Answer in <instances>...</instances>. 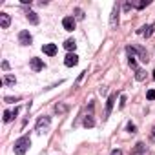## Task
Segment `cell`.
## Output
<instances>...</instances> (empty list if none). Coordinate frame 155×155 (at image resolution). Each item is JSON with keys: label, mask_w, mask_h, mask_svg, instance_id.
Masks as SVG:
<instances>
[{"label": "cell", "mask_w": 155, "mask_h": 155, "mask_svg": "<svg viewBox=\"0 0 155 155\" xmlns=\"http://www.w3.org/2000/svg\"><path fill=\"white\" fill-rule=\"evenodd\" d=\"M29 146H31L29 135H22V137H18V139L15 140L13 151H15V155H26V151L29 150Z\"/></svg>", "instance_id": "obj_1"}, {"label": "cell", "mask_w": 155, "mask_h": 155, "mask_svg": "<svg viewBox=\"0 0 155 155\" xmlns=\"http://www.w3.org/2000/svg\"><path fill=\"white\" fill-rule=\"evenodd\" d=\"M88 108H90V111L84 115L82 126H84V128H93V126H95V119H93V108H95V104H93V101L90 102V106H88Z\"/></svg>", "instance_id": "obj_2"}, {"label": "cell", "mask_w": 155, "mask_h": 155, "mask_svg": "<svg viewBox=\"0 0 155 155\" xmlns=\"http://www.w3.org/2000/svg\"><path fill=\"white\" fill-rule=\"evenodd\" d=\"M49 124H51V117H48V115H42V117H38V119H37L35 131H38V133H44V130H46Z\"/></svg>", "instance_id": "obj_3"}, {"label": "cell", "mask_w": 155, "mask_h": 155, "mask_svg": "<svg viewBox=\"0 0 155 155\" xmlns=\"http://www.w3.org/2000/svg\"><path fill=\"white\" fill-rule=\"evenodd\" d=\"M119 13H120V6H119V2H117V4H113L111 17H110V28H111V29H117V26H119Z\"/></svg>", "instance_id": "obj_4"}, {"label": "cell", "mask_w": 155, "mask_h": 155, "mask_svg": "<svg viewBox=\"0 0 155 155\" xmlns=\"http://www.w3.org/2000/svg\"><path fill=\"white\" fill-rule=\"evenodd\" d=\"M115 101H117V93H111V95L108 97V101H106V111H104L102 120H108V119H110L111 110H113V106H115Z\"/></svg>", "instance_id": "obj_5"}, {"label": "cell", "mask_w": 155, "mask_h": 155, "mask_svg": "<svg viewBox=\"0 0 155 155\" xmlns=\"http://www.w3.org/2000/svg\"><path fill=\"white\" fill-rule=\"evenodd\" d=\"M29 66H31V69H33L35 73H38V71H42V69L46 68L44 60L38 58V57H31V58H29Z\"/></svg>", "instance_id": "obj_6"}, {"label": "cell", "mask_w": 155, "mask_h": 155, "mask_svg": "<svg viewBox=\"0 0 155 155\" xmlns=\"http://www.w3.org/2000/svg\"><path fill=\"white\" fill-rule=\"evenodd\" d=\"M18 42H20V46H31V42H33L31 33L26 31V29H22V31L18 33Z\"/></svg>", "instance_id": "obj_7"}, {"label": "cell", "mask_w": 155, "mask_h": 155, "mask_svg": "<svg viewBox=\"0 0 155 155\" xmlns=\"http://www.w3.org/2000/svg\"><path fill=\"white\" fill-rule=\"evenodd\" d=\"M135 48V53H137V57H139V60L140 62H144V64H148L150 62V57H148V51L142 48V46H133Z\"/></svg>", "instance_id": "obj_8"}, {"label": "cell", "mask_w": 155, "mask_h": 155, "mask_svg": "<svg viewBox=\"0 0 155 155\" xmlns=\"http://www.w3.org/2000/svg\"><path fill=\"white\" fill-rule=\"evenodd\" d=\"M153 31H155V26H153V24H148V26L139 28V29H137V35H142V37L150 38V37L153 35Z\"/></svg>", "instance_id": "obj_9"}, {"label": "cell", "mask_w": 155, "mask_h": 155, "mask_svg": "<svg viewBox=\"0 0 155 155\" xmlns=\"http://www.w3.org/2000/svg\"><path fill=\"white\" fill-rule=\"evenodd\" d=\"M18 113H20V106H15V110H6L4 111V122H11Z\"/></svg>", "instance_id": "obj_10"}, {"label": "cell", "mask_w": 155, "mask_h": 155, "mask_svg": "<svg viewBox=\"0 0 155 155\" xmlns=\"http://www.w3.org/2000/svg\"><path fill=\"white\" fill-rule=\"evenodd\" d=\"M131 155H148V148L144 142H137L133 148H131Z\"/></svg>", "instance_id": "obj_11"}, {"label": "cell", "mask_w": 155, "mask_h": 155, "mask_svg": "<svg viewBox=\"0 0 155 155\" xmlns=\"http://www.w3.org/2000/svg\"><path fill=\"white\" fill-rule=\"evenodd\" d=\"M42 51H44V55H48V57H55L57 55V51H58V48H57V44H44L42 46Z\"/></svg>", "instance_id": "obj_12"}, {"label": "cell", "mask_w": 155, "mask_h": 155, "mask_svg": "<svg viewBox=\"0 0 155 155\" xmlns=\"http://www.w3.org/2000/svg\"><path fill=\"white\" fill-rule=\"evenodd\" d=\"M62 28L66 31H73L75 29V17H64L62 18Z\"/></svg>", "instance_id": "obj_13"}, {"label": "cell", "mask_w": 155, "mask_h": 155, "mask_svg": "<svg viewBox=\"0 0 155 155\" xmlns=\"http://www.w3.org/2000/svg\"><path fill=\"white\" fill-rule=\"evenodd\" d=\"M64 64H66L68 68H73V66L79 64V57H77L75 53H68V55H66V58H64Z\"/></svg>", "instance_id": "obj_14"}, {"label": "cell", "mask_w": 155, "mask_h": 155, "mask_svg": "<svg viewBox=\"0 0 155 155\" xmlns=\"http://www.w3.org/2000/svg\"><path fill=\"white\" fill-rule=\"evenodd\" d=\"M11 26V17L8 13H0V28L2 29H8Z\"/></svg>", "instance_id": "obj_15"}, {"label": "cell", "mask_w": 155, "mask_h": 155, "mask_svg": "<svg viewBox=\"0 0 155 155\" xmlns=\"http://www.w3.org/2000/svg\"><path fill=\"white\" fill-rule=\"evenodd\" d=\"M26 18H28V20H29V24H33V26H37V24L40 22L38 15H37L35 11H31V9H28V11H26Z\"/></svg>", "instance_id": "obj_16"}, {"label": "cell", "mask_w": 155, "mask_h": 155, "mask_svg": "<svg viewBox=\"0 0 155 155\" xmlns=\"http://www.w3.org/2000/svg\"><path fill=\"white\" fill-rule=\"evenodd\" d=\"M15 82H17V79H15V77L13 75H4V79H2V84L4 86H15Z\"/></svg>", "instance_id": "obj_17"}, {"label": "cell", "mask_w": 155, "mask_h": 155, "mask_svg": "<svg viewBox=\"0 0 155 155\" xmlns=\"http://www.w3.org/2000/svg\"><path fill=\"white\" fill-rule=\"evenodd\" d=\"M144 79H146V71H144L142 68H137V69H135V81H137V82H142Z\"/></svg>", "instance_id": "obj_18"}, {"label": "cell", "mask_w": 155, "mask_h": 155, "mask_svg": "<svg viewBox=\"0 0 155 155\" xmlns=\"http://www.w3.org/2000/svg\"><path fill=\"white\" fill-rule=\"evenodd\" d=\"M131 6L135 9H144L146 6H150V0H137V2H131Z\"/></svg>", "instance_id": "obj_19"}, {"label": "cell", "mask_w": 155, "mask_h": 155, "mask_svg": "<svg viewBox=\"0 0 155 155\" xmlns=\"http://www.w3.org/2000/svg\"><path fill=\"white\" fill-rule=\"evenodd\" d=\"M64 48H66V49H68V51L71 53V51H75V48H77V44H75V40H73V38H68V40L64 42Z\"/></svg>", "instance_id": "obj_20"}, {"label": "cell", "mask_w": 155, "mask_h": 155, "mask_svg": "<svg viewBox=\"0 0 155 155\" xmlns=\"http://www.w3.org/2000/svg\"><path fill=\"white\" fill-rule=\"evenodd\" d=\"M55 111H57L58 115H62V113H66V111H68V106L58 102V104H55Z\"/></svg>", "instance_id": "obj_21"}, {"label": "cell", "mask_w": 155, "mask_h": 155, "mask_svg": "<svg viewBox=\"0 0 155 155\" xmlns=\"http://www.w3.org/2000/svg\"><path fill=\"white\" fill-rule=\"evenodd\" d=\"M75 20H84V11L81 9V8H75Z\"/></svg>", "instance_id": "obj_22"}, {"label": "cell", "mask_w": 155, "mask_h": 155, "mask_svg": "<svg viewBox=\"0 0 155 155\" xmlns=\"http://www.w3.org/2000/svg\"><path fill=\"white\" fill-rule=\"evenodd\" d=\"M126 130H128V133H137V126H135V124H133L131 120H130V122L126 124Z\"/></svg>", "instance_id": "obj_23"}, {"label": "cell", "mask_w": 155, "mask_h": 155, "mask_svg": "<svg viewBox=\"0 0 155 155\" xmlns=\"http://www.w3.org/2000/svg\"><path fill=\"white\" fill-rule=\"evenodd\" d=\"M4 101H6L8 104H13V102H18L20 97H4Z\"/></svg>", "instance_id": "obj_24"}, {"label": "cell", "mask_w": 155, "mask_h": 155, "mask_svg": "<svg viewBox=\"0 0 155 155\" xmlns=\"http://www.w3.org/2000/svg\"><path fill=\"white\" fill-rule=\"evenodd\" d=\"M146 99H148V101H155V90H148Z\"/></svg>", "instance_id": "obj_25"}, {"label": "cell", "mask_w": 155, "mask_h": 155, "mask_svg": "<svg viewBox=\"0 0 155 155\" xmlns=\"http://www.w3.org/2000/svg\"><path fill=\"white\" fill-rule=\"evenodd\" d=\"M126 106V95H120V102H119V110H124Z\"/></svg>", "instance_id": "obj_26"}, {"label": "cell", "mask_w": 155, "mask_h": 155, "mask_svg": "<svg viewBox=\"0 0 155 155\" xmlns=\"http://www.w3.org/2000/svg\"><path fill=\"white\" fill-rule=\"evenodd\" d=\"M122 8H124V11H130V9H131L133 6H131V2H126V4H124Z\"/></svg>", "instance_id": "obj_27"}, {"label": "cell", "mask_w": 155, "mask_h": 155, "mask_svg": "<svg viewBox=\"0 0 155 155\" xmlns=\"http://www.w3.org/2000/svg\"><path fill=\"white\" fill-rule=\"evenodd\" d=\"M2 69H4V71H8V69H9V62H8V60H4V62H2Z\"/></svg>", "instance_id": "obj_28"}, {"label": "cell", "mask_w": 155, "mask_h": 155, "mask_svg": "<svg viewBox=\"0 0 155 155\" xmlns=\"http://www.w3.org/2000/svg\"><path fill=\"white\" fill-rule=\"evenodd\" d=\"M111 155H122V150H111Z\"/></svg>", "instance_id": "obj_29"}, {"label": "cell", "mask_w": 155, "mask_h": 155, "mask_svg": "<svg viewBox=\"0 0 155 155\" xmlns=\"http://www.w3.org/2000/svg\"><path fill=\"white\" fill-rule=\"evenodd\" d=\"M151 139H155V126H153V130H151Z\"/></svg>", "instance_id": "obj_30"}]
</instances>
